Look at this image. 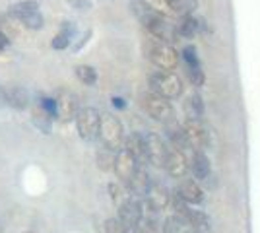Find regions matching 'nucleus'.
Returning <instances> with one entry per match:
<instances>
[{
  "mask_svg": "<svg viewBox=\"0 0 260 233\" xmlns=\"http://www.w3.org/2000/svg\"><path fill=\"white\" fill-rule=\"evenodd\" d=\"M98 138L101 140L103 148L117 152L122 148L124 142V128H122V122L119 121V117L105 113L99 117V132Z\"/></svg>",
  "mask_w": 260,
  "mask_h": 233,
  "instance_id": "obj_1",
  "label": "nucleus"
},
{
  "mask_svg": "<svg viewBox=\"0 0 260 233\" xmlns=\"http://www.w3.org/2000/svg\"><path fill=\"white\" fill-rule=\"evenodd\" d=\"M150 88H152V93L159 97L177 99L183 93V80L171 70H157L150 76Z\"/></svg>",
  "mask_w": 260,
  "mask_h": 233,
  "instance_id": "obj_2",
  "label": "nucleus"
},
{
  "mask_svg": "<svg viewBox=\"0 0 260 233\" xmlns=\"http://www.w3.org/2000/svg\"><path fill=\"white\" fill-rule=\"evenodd\" d=\"M146 56L150 58L153 66H157L159 70H173L179 64V53H177V49H173V45L155 41L152 37L146 43Z\"/></svg>",
  "mask_w": 260,
  "mask_h": 233,
  "instance_id": "obj_3",
  "label": "nucleus"
},
{
  "mask_svg": "<svg viewBox=\"0 0 260 233\" xmlns=\"http://www.w3.org/2000/svg\"><path fill=\"white\" fill-rule=\"evenodd\" d=\"M8 14L29 29H41L43 27V14L39 12V4L33 2V0H23V2L14 4V6H10Z\"/></svg>",
  "mask_w": 260,
  "mask_h": 233,
  "instance_id": "obj_4",
  "label": "nucleus"
},
{
  "mask_svg": "<svg viewBox=\"0 0 260 233\" xmlns=\"http://www.w3.org/2000/svg\"><path fill=\"white\" fill-rule=\"evenodd\" d=\"M142 109L146 111L148 117H152L153 121H159V122H167L173 119V105L169 103V99L165 97H159L155 93H146L142 97Z\"/></svg>",
  "mask_w": 260,
  "mask_h": 233,
  "instance_id": "obj_5",
  "label": "nucleus"
},
{
  "mask_svg": "<svg viewBox=\"0 0 260 233\" xmlns=\"http://www.w3.org/2000/svg\"><path fill=\"white\" fill-rule=\"evenodd\" d=\"M99 117H101L99 111L98 109H93V107H82V109L76 113L74 121H76L78 134H80V138H82V140L91 142V140H95V138H98Z\"/></svg>",
  "mask_w": 260,
  "mask_h": 233,
  "instance_id": "obj_6",
  "label": "nucleus"
},
{
  "mask_svg": "<svg viewBox=\"0 0 260 233\" xmlns=\"http://www.w3.org/2000/svg\"><path fill=\"white\" fill-rule=\"evenodd\" d=\"M183 132L186 138V146L194 152H204L210 146V132L200 119H186L183 124Z\"/></svg>",
  "mask_w": 260,
  "mask_h": 233,
  "instance_id": "obj_7",
  "label": "nucleus"
},
{
  "mask_svg": "<svg viewBox=\"0 0 260 233\" xmlns=\"http://www.w3.org/2000/svg\"><path fill=\"white\" fill-rule=\"evenodd\" d=\"M142 136H144V159L153 167H163L169 148L155 132H146Z\"/></svg>",
  "mask_w": 260,
  "mask_h": 233,
  "instance_id": "obj_8",
  "label": "nucleus"
},
{
  "mask_svg": "<svg viewBox=\"0 0 260 233\" xmlns=\"http://www.w3.org/2000/svg\"><path fill=\"white\" fill-rule=\"evenodd\" d=\"M142 25H144V29L148 31V35H150L152 39L161 41V43L171 45L173 41H177V37H179L177 27H173L171 23L165 22V20H163V16H159V14L152 16L148 22H144Z\"/></svg>",
  "mask_w": 260,
  "mask_h": 233,
  "instance_id": "obj_9",
  "label": "nucleus"
},
{
  "mask_svg": "<svg viewBox=\"0 0 260 233\" xmlns=\"http://www.w3.org/2000/svg\"><path fill=\"white\" fill-rule=\"evenodd\" d=\"M163 18H183L192 10V0H146Z\"/></svg>",
  "mask_w": 260,
  "mask_h": 233,
  "instance_id": "obj_10",
  "label": "nucleus"
},
{
  "mask_svg": "<svg viewBox=\"0 0 260 233\" xmlns=\"http://www.w3.org/2000/svg\"><path fill=\"white\" fill-rule=\"evenodd\" d=\"M138 167H140V161L130 154V152H126L124 148L117 150L115 159H113V171H115V175H117L122 183H126V181L136 173Z\"/></svg>",
  "mask_w": 260,
  "mask_h": 233,
  "instance_id": "obj_11",
  "label": "nucleus"
},
{
  "mask_svg": "<svg viewBox=\"0 0 260 233\" xmlns=\"http://www.w3.org/2000/svg\"><path fill=\"white\" fill-rule=\"evenodd\" d=\"M54 101H56V119H60V121H72L76 117V113L80 111L78 97L68 89H60Z\"/></svg>",
  "mask_w": 260,
  "mask_h": 233,
  "instance_id": "obj_12",
  "label": "nucleus"
},
{
  "mask_svg": "<svg viewBox=\"0 0 260 233\" xmlns=\"http://www.w3.org/2000/svg\"><path fill=\"white\" fill-rule=\"evenodd\" d=\"M144 210H142V202L134 200L130 196L128 200H124L119 206V220L124 227H134V225H140Z\"/></svg>",
  "mask_w": 260,
  "mask_h": 233,
  "instance_id": "obj_13",
  "label": "nucleus"
},
{
  "mask_svg": "<svg viewBox=\"0 0 260 233\" xmlns=\"http://www.w3.org/2000/svg\"><path fill=\"white\" fill-rule=\"evenodd\" d=\"M175 194L183 200V202H186L188 206L200 204V202L204 200V190H202L200 183H198L196 179H183V181L179 183L177 190H175Z\"/></svg>",
  "mask_w": 260,
  "mask_h": 233,
  "instance_id": "obj_14",
  "label": "nucleus"
},
{
  "mask_svg": "<svg viewBox=\"0 0 260 233\" xmlns=\"http://www.w3.org/2000/svg\"><path fill=\"white\" fill-rule=\"evenodd\" d=\"M124 185H126V189H128L130 194H134L136 198H146V194L150 192L153 183H152L150 173L140 165L138 169H136V173H134Z\"/></svg>",
  "mask_w": 260,
  "mask_h": 233,
  "instance_id": "obj_15",
  "label": "nucleus"
},
{
  "mask_svg": "<svg viewBox=\"0 0 260 233\" xmlns=\"http://www.w3.org/2000/svg\"><path fill=\"white\" fill-rule=\"evenodd\" d=\"M165 171L175 179H183L186 173H188V157L184 155V152L181 150H169L167 154V159H165Z\"/></svg>",
  "mask_w": 260,
  "mask_h": 233,
  "instance_id": "obj_16",
  "label": "nucleus"
},
{
  "mask_svg": "<svg viewBox=\"0 0 260 233\" xmlns=\"http://www.w3.org/2000/svg\"><path fill=\"white\" fill-rule=\"evenodd\" d=\"M188 165H190L188 171H192V175L198 183H208L212 179V165H210V159L204 152H194L192 157L188 159Z\"/></svg>",
  "mask_w": 260,
  "mask_h": 233,
  "instance_id": "obj_17",
  "label": "nucleus"
},
{
  "mask_svg": "<svg viewBox=\"0 0 260 233\" xmlns=\"http://www.w3.org/2000/svg\"><path fill=\"white\" fill-rule=\"evenodd\" d=\"M144 204H146L148 208H152L153 212H161L171 204V194H169V190L165 189V187H161V185H152L150 192H148L146 198H144Z\"/></svg>",
  "mask_w": 260,
  "mask_h": 233,
  "instance_id": "obj_18",
  "label": "nucleus"
},
{
  "mask_svg": "<svg viewBox=\"0 0 260 233\" xmlns=\"http://www.w3.org/2000/svg\"><path fill=\"white\" fill-rule=\"evenodd\" d=\"M183 220L186 222L188 229L192 233H212V225H210V218L204 212L192 210L190 206L186 208V212L183 214Z\"/></svg>",
  "mask_w": 260,
  "mask_h": 233,
  "instance_id": "obj_19",
  "label": "nucleus"
},
{
  "mask_svg": "<svg viewBox=\"0 0 260 233\" xmlns=\"http://www.w3.org/2000/svg\"><path fill=\"white\" fill-rule=\"evenodd\" d=\"M200 27H202V22L194 18V16H190V14H186L181 18V23H179V27H177V34L179 37H184V39H194L198 31H200Z\"/></svg>",
  "mask_w": 260,
  "mask_h": 233,
  "instance_id": "obj_20",
  "label": "nucleus"
},
{
  "mask_svg": "<svg viewBox=\"0 0 260 233\" xmlns=\"http://www.w3.org/2000/svg\"><path fill=\"white\" fill-rule=\"evenodd\" d=\"M29 91L22 86H14L12 89H6V105H12L16 109H25L29 105Z\"/></svg>",
  "mask_w": 260,
  "mask_h": 233,
  "instance_id": "obj_21",
  "label": "nucleus"
},
{
  "mask_svg": "<svg viewBox=\"0 0 260 233\" xmlns=\"http://www.w3.org/2000/svg\"><path fill=\"white\" fill-rule=\"evenodd\" d=\"M74 35H76V25H74V23H70V22H64L62 23V27H60V31L54 35L53 49H56V51L66 49V47L70 45V41L74 39Z\"/></svg>",
  "mask_w": 260,
  "mask_h": 233,
  "instance_id": "obj_22",
  "label": "nucleus"
},
{
  "mask_svg": "<svg viewBox=\"0 0 260 233\" xmlns=\"http://www.w3.org/2000/svg\"><path fill=\"white\" fill-rule=\"evenodd\" d=\"M122 148L130 152L138 161H144V136L138 132H132L130 136H124Z\"/></svg>",
  "mask_w": 260,
  "mask_h": 233,
  "instance_id": "obj_23",
  "label": "nucleus"
},
{
  "mask_svg": "<svg viewBox=\"0 0 260 233\" xmlns=\"http://www.w3.org/2000/svg\"><path fill=\"white\" fill-rule=\"evenodd\" d=\"M184 113L188 119H200L204 115V103L198 93H190L184 101Z\"/></svg>",
  "mask_w": 260,
  "mask_h": 233,
  "instance_id": "obj_24",
  "label": "nucleus"
},
{
  "mask_svg": "<svg viewBox=\"0 0 260 233\" xmlns=\"http://www.w3.org/2000/svg\"><path fill=\"white\" fill-rule=\"evenodd\" d=\"M167 136H169V140H171V144H173L175 150L184 152V150L188 148V146H186L184 132H183V126H179V124H171V126L167 128Z\"/></svg>",
  "mask_w": 260,
  "mask_h": 233,
  "instance_id": "obj_25",
  "label": "nucleus"
},
{
  "mask_svg": "<svg viewBox=\"0 0 260 233\" xmlns=\"http://www.w3.org/2000/svg\"><path fill=\"white\" fill-rule=\"evenodd\" d=\"M188 225L184 222L183 218H179V216H171V218H167L165 223H163V233H188Z\"/></svg>",
  "mask_w": 260,
  "mask_h": 233,
  "instance_id": "obj_26",
  "label": "nucleus"
},
{
  "mask_svg": "<svg viewBox=\"0 0 260 233\" xmlns=\"http://www.w3.org/2000/svg\"><path fill=\"white\" fill-rule=\"evenodd\" d=\"M76 76L82 84L93 86V84L98 82V70L93 66H87V64H80V66L76 68Z\"/></svg>",
  "mask_w": 260,
  "mask_h": 233,
  "instance_id": "obj_27",
  "label": "nucleus"
},
{
  "mask_svg": "<svg viewBox=\"0 0 260 233\" xmlns=\"http://www.w3.org/2000/svg\"><path fill=\"white\" fill-rule=\"evenodd\" d=\"M31 121H33V124H35V126H37V128H39L43 134L51 132V121H53V119H51V117H49V115H47L41 107L33 113Z\"/></svg>",
  "mask_w": 260,
  "mask_h": 233,
  "instance_id": "obj_28",
  "label": "nucleus"
},
{
  "mask_svg": "<svg viewBox=\"0 0 260 233\" xmlns=\"http://www.w3.org/2000/svg\"><path fill=\"white\" fill-rule=\"evenodd\" d=\"M109 192H111V198H113V202H115L117 206H120L124 200L130 198L128 189L119 185V183H111V185H109Z\"/></svg>",
  "mask_w": 260,
  "mask_h": 233,
  "instance_id": "obj_29",
  "label": "nucleus"
},
{
  "mask_svg": "<svg viewBox=\"0 0 260 233\" xmlns=\"http://www.w3.org/2000/svg\"><path fill=\"white\" fill-rule=\"evenodd\" d=\"M113 159H115L113 150L103 148V150L98 154V163H99V167H101V169H109V167H113Z\"/></svg>",
  "mask_w": 260,
  "mask_h": 233,
  "instance_id": "obj_30",
  "label": "nucleus"
},
{
  "mask_svg": "<svg viewBox=\"0 0 260 233\" xmlns=\"http://www.w3.org/2000/svg\"><path fill=\"white\" fill-rule=\"evenodd\" d=\"M188 78H190V82H192V86H204V82H206V76H204V70L202 66H194V68H188Z\"/></svg>",
  "mask_w": 260,
  "mask_h": 233,
  "instance_id": "obj_31",
  "label": "nucleus"
},
{
  "mask_svg": "<svg viewBox=\"0 0 260 233\" xmlns=\"http://www.w3.org/2000/svg\"><path fill=\"white\" fill-rule=\"evenodd\" d=\"M183 56H184V60H186V64H188V68L200 66V60H198V55H196L194 47H190V45H188V47H184Z\"/></svg>",
  "mask_w": 260,
  "mask_h": 233,
  "instance_id": "obj_32",
  "label": "nucleus"
},
{
  "mask_svg": "<svg viewBox=\"0 0 260 233\" xmlns=\"http://www.w3.org/2000/svg\"><path fill=\"white\" fill-rule=\"evenodd\" d=\"M41 109L51 119H56V101H54V97H41Z\"/></svg>",
  "mask_w": 260,
  "mask_h": 233,
  "instance_id": "obj_33",
  "label": "nucleus"
},
{
  "mask_svg": "<svg viewBox=\"0 0 260 233\" xmlns=\"http://www.w3.org/2000/svg\"><path fill=\"white\" fill-rule=\"evenodd\" d=\"M124 225L120 223L119 218H111V220H107L105 222V231L107 233H124Z\"/></svg>",
  "mask_w": 260,
  "mask_h": 233,
  "instance_id": "obj_34",
  "label": "nucleus"
},
{
  "mask_svg": "<svg viewBox=\"0 0 260 233\" xmlns=\"http://www.w3.org/2000/svg\"><path fill=\"white\" fill-rule=\"evenodd\" d=\"M8 45H10V39H8L6 35L0 31V53H2L4 49H8Z\"/></svg>",
  "mask_w": 260,
  "mask_h": 233,
  "instance_id": "obj_35",
  "label": "nucleus"
},
{
  "mask_svg": "<svg viewBox=\"0 0 260 233\" xmlns=\"http://www.w3.org/2000/svg\"><path fill=\"white\" fill-rule=\"evenodd\" d=\"M113 105H115V107H119V109H124V107H126L124 99H120V97H113Z\"/></svg>",
  "mask_w": 260,
  "mask_h": 233,
  "instance_id": "obj_36",
  "label": "nucleus"
},
{
  "mask_svg": "<svg viewBox=\"0 0 260 233\" xmlns=\"http://www.w3.org/2000/svg\"><path fill=\"white\" fill-rule=\"evenodd\" d=\"M6 105V89L0 86V107H4Z\"/></svg>",
  "mask_w": 260,
  "mask_h": 233,
  "instance_id": "obj_37",
  "label": "nucleus"
},
{
  "mask_svg": "<svg viewBox=\"0 0 260 233\" xmlns=\"http://www.w3.org/2000/svg\"><path fill=\"white\" fill-rule=\"evenodd\" d=\"M124 233H144V231H142L140 225H134V227H126V229H124Z\"/></svg>",
  "mask_w": 260,
  "mask_h": 233,
  "instance_id": "obj_38",
  "label": "nucleus"
},
{
  "mask_svg": "<svg viewBox=\"0 0 260 233\" xmlns=\"http://www.w3.org/2000/svg\"><path fill=\"white\" fill-rule=\"evenodd\" d=\"M0 233H4V227H2V223H0Z\"/></svg>",
  "mask_w": 260,
  "mask_h": 233,
  "instance_id": "obj_39",
  "label": "nucleus"
},
{
  "mask_svg": "<svg viewBox=\"0 0 260 233\" xmlns=\"http://www.w3.org/2000/svg\"><path fill=\"white\" fill-rule=\"evenodd\" d=\"M25 233H31V231H25Z\"/></svg>",
  "mask_w": 260,
  "mask_h": 233,
  "instance_id": "obj_40",
  "label": "nucleus"
}]
</instances>
